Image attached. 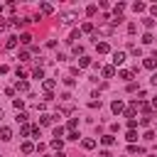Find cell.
Listing matches in <instances>:
<instances>
[{
  "instance_id": "6da1fadb",
  "label": "cell",
  "mask_w": 157,
  "mask_h": 157,
  "mask_svg": "<svg viewBox=\"0 0 157 157\" xmlns=\"http://www.w3.org/2000/svg\"><path fill=\"white\" fill-rule=\"evenodd\" d=\"M54 86H56V81H54V78H44V81H42V88H44V96H52V91H54Z\"/></svg>"
},
{
  "instance_id": "7a4b0ae2",
  "label": "cell",
  "mask_w": 157,
  "mask_h": 157,
  "mask_svg": "<svg viewBox=\"0 0 157 157\" xmlns=\"http://www.w3.org/2000/svg\"><path fill=\"white\" fill-rule=\"evenodd\" d=\"M0 140H2V142H10V140H12V128L2 125V128H0Z\"/></svg>"
},
{
  "instance_id": "3957f363",
  "label": "cell",
  "mask_w": 157,
  "mask_h": 157,
  "mask_svg": "<svg viewBox=\"0 0 157 157\" xmlns=\"http://www.w3.org/2000/svg\"><path fill=\"white\" fill-rule=\"evenodd\" d=\"M125 61V52H113V66H120Z\"/></svg>"
},
{
  "instance_id": "277c9868",
  "label": "cell",
  "mask_w": 157,
  "mask_h": 157,
  "mask_svg": "<svg viewBox=\"0 0 157 157\" xmlns=\"http://www.w3.org/2000/svg\"><path fill=\"white\" fill-rule=\"evenodd\" d=\"M110 110H113L115 115H118V113H123V110H125V105H123V101H113V103H110Z\"/></svg>"
},
{
  "instance_id": "5b68a950",
  "label": "cell",
  "mask_w": 157,
  "mask_h": 157,
  "mask_svg": "<svg viewBox=\"0 0 157 157\" xmlns=\"http://www.w3.org/2000/svg\"><path fill=\"white\" fill-rule=\"evenodd\" d=\"M61 22H64V25H74V22H76V12H66V15L61 17Z\"/></svg>"
},
{
  "instance_id": "8992f818",
  "label": "cell",
  "mask_w": 157,
  "mask_h": 157,
  "mask_svg": "<svg viewBox=\"0 0 157 157\" xmlns=\"http://www.w3.org/2000/svg\"><path fill=\"white\" fill-rule=\"evenodd\" d=\"M96 47H98V54H108L110 52V44L108 42H96Z\"/></svg>"
},
{
  "instance_id": "52a82bcc",
  "label": "cell",
  "mask_w": 157,
  "mask_h": 157,
  "mask_svg": "<svg viewBox=\"0 0 157 157\" xmlns=\"http://www.w3.org/2000/svg\"><path fill=\"white\" fill-rule=\"evenodd\" d=\"M39 10H42V15H52V12H54V7H52L49 2H42V5H39Z\"/></svg>"
},
{
  "instance_id": "ba28073f",
  "label": "cell",
  "mask_w": 157,
  "mask_h": 157,
  "mask_svg": "<svg viewBox=\"0 0 157 157\" xmlns=\"http://www.w3.org/2000/svg\"><path fill=\"white\" fill-rule=\"evenodd\" d=\"M142 66H145V69H155V66H157V59H152V56H147V59L142 61Z\"/></svg>"
},
{
  "instance_id": "9c48e42d",
  "label": "cell",
  "mask_w": 157,
  "mask_h": 157,
  "mask_svg": "<svg viewBox=\"0 0 157 157\" xmlns=\"http://www.w3.org/2000/svg\"><path fill=\"white\" fill-rule=\"evenodd\" d=\"M103 76L105 78H113L115 76V66H103Z\"/></svg>"
},
{
  "instance_id": "30bf717a",
  "label": "cell",
  "mask_w": 157,
  "mask_h": 157,
  "mask_svg": "<svg viewBox=\"0 0 157 157\" xmlns=\"http://www.w3.org/2000/svg\"><path fill=\"white\" fill-rule=\"evenodd\" d=\"M101 142H103L105 147H110V145H115V137H113V135H103V137H101Z\"/></svg>"
},
{
  "instance_id": "8fae6325",
  "label": "cell",
  "mask_w": 157,
  "mask_h": 157,
  "mask_svg": "<svg viewBox=\"0 0 157 157\" xmlns=\"http://www.w3.org/2000/svg\"><path fill=\"white\" fill-rule=\"evenodd\" d=\"M17 42H20V37H10V39L5 42V47H7V49H15V47H17Z\"/></svg>"
},
{
  "instance_id": "7c38bea8",
  "label": "cell",
  "mask_w": 157,
  "mask_h": 157,
  "mask_svg": "<svg viewBox=\"0 0 157 157\" xmlns=\"http://www.w3.org/2000/svg\"><path fill=\"white\" fill-rule=\"evenodd\" d=\"M93 147H96V140L93 137H86L83 140V150H93Z\"/></svg>"
},
{
  "instance_id": "4fadbf2b",
  "label": "cell",
  "mask_w": 157,
  "mask_h": 157,
  "mask_svg": "<svg viewBox=\"0 0 157 157\" xmlns=\"http://www.w3.org/2000/svg\"><path fill=\"white\" fill-rule=\"evenodd\" d=\"M76 39H81V29H74V32L69 34V39H66V42H76Z\"/></svg>"
},
{
  "instance_id": "5bb4252c",
  "label": "cell",
  "mask_w": 157,
  "mask_h": 157,
  "mask_svg": "<svg viewBox=\"0 0 157 157\" xmlns=\"http://www.w3.org/2000/svg\"><path fill=\"white\" fill-rule=\"evenodd\" d=\"M17 91L27 93V91H29V83H27V81H17Z\"/></svg>"
},
{
  "instance_id": "9a60e30c",
  "label": "cell",
  "mask_w": 157,
  "mask_h": 157,
  "mask_svg": "<svg viewBox=\"0 0 157 157\" xmlns=\"http://www.w3.org/2000/svg\"><path fill=\"white\" fill-rule=\"evenodd\" d=\"M96 12H98V5H88V7H86V15H88V17H93Z\"/></svg>"
},
{
  "instance_id": "2e32d148",
  "label": "cell",
  "mask_w": 157,
  "mask_h": 157,
  "mask_svg": "<svg viewBox=\"0 0 157 157\" xmlns=\"http://www.w3.org/2000/svg\"><path fill=\"white\" fill-rule=\"evenodd\" d=\"M76 125H78V120H76V118H71V120L66 123V128H69V132H74V130H76Z\"/></svg>"
},
{
  "instance_id": "e0dca14e",
  "label": "cell",
  "mask_w": 157,
  "mask_h": 157,
  "mask_svg": "<svg viewBox=\"0 0 157 157\" xmlns=\"http://www.w3.org/2000/svg\"><path fill=\"white\" fill-rule=\"evenodd\" d=\"M29 132H32V128H29V125H27V123H25V125H22V128H20V135H22V137H27V135H29Z\"/></svg>"
},
{
  "instance_id": "ac0fdd59",
  "label": "cell",
  "mask_w": 157,
  "mask_h": 157,
  "mask_svg": "<svg viewBox=\"0 0 157 157\" xmlns=\"http://www.w3.org/2000/svg\"><path fill=\"white\" fill-rule=\"evenodd\" d=\"M125 140H128V142H135V140H137V132H135V130H128Z\"/></svg>"
},
{
  "instance_id": "d6986e66",
  "label": "cell",
  "mask_w": 157,
  "mask_h": 157,
  "mask_svg": "<svg viewBox=\"0 0 157 157\" xmlns=\"http://www.w3.org/2000/svg\"><path fill=\"white\" fill-rule=\"evenodd\" d=\"M49 145H52L54 150H59V152H61V145H64V140H56V137H54V140H52Z\"/></svg>"
},
{
  "instance_id": "ffe728a7",
  "label": "cell",
  "mask_w": 157,
  "mask_h": 157,
  "mask_svg": "<svg viewBox=\"0 0 157 157\" xmlns=\"http://www.w3.org/2000/svg\"><path fill=\"white\" fill-rule=\"evenodd\" d=\"M32 150H34V145H32V142H22V152H25V155H29Z\"/></svg>"
},
{
  "instance_id": "44dd1931",
  "label": "cell",
  "mask_w": 157,
  "mask_h": 157,
  "mask_svg": "<svg viewBox=\"0 0 157 157\" xmlns=\"http://www.w3.org/2000/svg\"><path fill=\"white\" fill-rule=\"evenodd\" d=\"M142 25H145L147 29H152V27H155V20H152V17H145V20H142Z\"/></svg>"
},
{
  "instance_id": "7402d4cb",
  "label": "cell",
  "mask_w": 157,
  "mask_h": 157,
  "mask_svg": "<svg viewBox=\"0 0 157 157\" xmlns=\"http://www.w3.org/2000/svg\"><path fill=\"white\" fill-rule=\"evenodd\" d=\"M20 42H22V44H29V42H32V34H27V32L20 34Z\"/></svg>"
},
{
  "instance_id": "603a6c76",
  "label": "cell",
  "mask_w": 157,
  "mask_h": 157,
  "mask_svg": "<svg viewBox=\"0 0 157 157\" xmlns=\"http://www.w3.org/2000/svg\"><path fill=\"white\" fill-rule=\"evenodd\" d=\"M152 39H155V37H152L150 32H145V34H142V44H152Z\"/></svg>"
},
{
  "instance_id": "cb8c5ba5",
  "label": "cell",
  "mask_w": 157,
  "mask_h": 157,
  "mask_svg": "<svg viewBox=\"0 0 157 157\" xmlns=\"http://www.w3.org/2000/svg\"><path fill=\"white\" fill-rule=\"evenodd\" d=\"M88 64H91L88 56H81V59H78V69H83V66H88Z\"/></svg>"
},
{
  "instance_id": "d4e9b609",
  "label": "cell",
  "mask_w": 157,
  "mask_h": 157,
  "mask_svg": "<svg viewBox=\"0 0 157 157\" xmlns=\"http://www.w3.org/2000/svg\"><path fill=\"white\" fill-rule=\"evenodd\" d=\"M118 76H120V78H123V81H130V76H132V71H125V69H123V71H120V74H118Z\"/></svg>"
},
{
  "instance_id": "484cf974",
  "label": "cell",
  "mask_w": 157,
  "mask_h": 157,
  "mask_svg": "<svg viewBox=\"0 0 157 157\" xmlns=\"http://www.w3.org/2000/svg\"><path fill=\"white\" fill-rule=\"evenodd\" d=\"M74 83H76V78H74V76H64V86H69V88H71Z\"/></svg>"
},
{
  "instance_id": "4316f807",
  "label": "cell",
  "mask_w": 157,
  "mask_h": 157,
  "mask_svg": "<svg viewBox=\"0 0 157 157\" xmlns=\"http://www.w3.org/2000/svg\"><path fill=\"white\" fill-rule=\"evenodd\" d=\"M12 105H15V108H17V113H20V108L25 105V101H22V98H12Z\"/></svg>"
},
{
  "instance_id": "83f0119b",
  "label": "cell",
  "mask_w": 157,
  "mask_h": 157,
  "mask_svg": "<svg viewBox=\"0 0 157 157\" xmlns=\"http://www.w3.org/2000/svg\"><path fill=\"white\" fill-rule=\"evenodd\" d=\"M52 120H54V115H42V118H39V123H42V125H49Z\"/></svg>"
},
{
  "instance_id": "f1b7e54d",
  "label": "cell",
  "mask_w": 157,
  "mask_h": 157,
  "mask_svg": "<svg viewBox=\"0 0 157 157\" xmlns=\"http://www.w3.org/2000/svg\"><path fill=\"white\" fill-rule=\"evenodd\" d=\"M61 135H64V128H61V125H56V128H54V137H56V140H61Z\"/></svg>"
},
{
  "instance_id": "f546056e",
  "label": "cell",
  "mask_w": 157,
  "mask_h": 157,
  "mask_svg": "<svg viewBox=\"0 0 157 157\" xmlns=\"http://www.w3.org/2000/svg\"><path fill=\"white\" fill-rule=\"evenodd\" d=\"M130 54H132V56H140V54H142V49H140V47H135V44H132V47H130Z\"/></svg>"
},
{
  "instance_id": "4dcf8cb0",
  "label": "cell",
  "mask_w": 157,
  "mask_h": 157,
  "mask_svg": "<svg viewBox=\"0 0 157 157\" xmlns=\"http://www.w3.org/2000/svg\"><path fill=\"white\" fill-rule=\"evenodd\" d=\"M32 76H34V78H44V71H42V69H39V66H37V69H34V71H32Z\"/></svg>"
},
{
  "instance_id": "1f68e13d",
  "label": "cell",
  "mask_w": 157,
  "mask_h": 157,
  "mask_svg": "<svg viewBox=\"0 0 157 157\" xmlns=\"http://www.w3.org/2000/svg\"><path fill=\"white\" fill-rule=\"evenodd\" d=\"M132 10H135V12H142V10H145V2H135Z\"/></svg>"
},
{
  "instance_id": "d6a6232c",
  "label": "cell",
  "mask_w": 157,
  "mask_h": 157,
  "mask_svg": "<svg viewBox=\"0 0 157 157\" xmlns=\"http://www.w3.org/2000/svg\"><path fill=\"white\" fill-rule=\"evenodd\" d=\"M17 123L25 125V123H27V113H17Z\"/></svg>"
},
{
  "instance_id": "836d02e7",
  "label": "cell",
  "mask_w": 157,
  "mask_h": 157,
  "mask_svg": "<svg viewBox=\"0 0 157 157\" xmlns=\"http://www.w3.org/2000/svg\"><path fill=\"white\" fill-rule=\"evenodd\" d=\"M81 29H83V32H93V25H91V22H83V27H81Z\"/></svg>"
},
{
  "instance_id": "e575fe53",
  "label": "cell",
  "mask_w": 157,
  "mask_h": 157,
  "mask_svg": "<svg viewBox=\"0 0 157 157\" xmlns=\"http://www.w3.org/2000/svg\"><path fill=\"white\" fill-rule=\"evenodd\" d=\"M101 32H103V34H110V32H113V27H110V25H103V27H101Z\"/></svg>"
},
{
  "instance_id": "d590c367",
  "label": "cell",
  "mask_w": 157,
  "mask_h": 157,
  "mask_svg": "<svg viewBox=\"0 0 157 157\" xmlns=\"http://www.w3.org/2000/svg\"><path fill=\"white\" fill-rule=\"evenodd\" d=\"M20 61H29V52H20Z\"/></svg>"
},
{
  "instance_id": "8d00e7d4",
  "label": "cell",
  "mask_w": 157,
  "mask_h": 157,
  "mask_svg": "<svg viewBox=\"0 0 157 157\" xmlns=\"http://www.w3.org/2000/svg\"><path fill=\"white\" fill-rule=\"evenodd\" d=\"M15 74H17V78H27V74H25V71H22V69H20V66H17V69H15Z\"/></svg>"
},
{
  "instance_id": "74e56055",
  "label": "cell",
  "mask_w": 157,
  "mask_h": 157,
  "mask_svg": "<svg viewBox=\"0 0 157 157\" xmlns=\"http://www.w3.org/2000/svg\"><path fill=\"white\" fill-rule=\"evenodd\" d=\"M7 27H10V22H7V20H0V32H5Z\"/></svg>"
},
{
  "instance_id": "f35d334b",
  "label": "cell",
  "mask_w": 157,
  "mask_h": 157,
  "mask_svg": "<svg viewBox=\"0 0 157 157\" xmlns=\"http://www.w3.org/2000/svg\"><path fill=\"white\" fill-rule=\"evenodd\" d=\"M123 10H125V5H123V2H118V5H115V15H120Z\"/></svg>"
},
{
  "instance_id": "ab89813d",
  "label": "cell",
  "mask_w": 157,
  "mask_h": 157,
  "mask_svg": "<svg viewBox=\"0 0 157 157\" xmlns=\"http://www.w3.org/2000/svg\"><path fill=\"white\" fill-rule=\"evenodd\" d=\"M135 29H137V25H135V22H130V25H128V32H130V34H135Z\"/></svg>"
},
{
  "instance_id": "60d3db41",
  "label": "cell",
  "mask_w": 157,
  "mask_h": 157,
  "mask_svg": "<svg viewBox=\"0 0 157 157\" xmlns=\"http://www.w3.org/2000/svg\"><path fill=\"white\" fill-rule=\"evenodd\" d=\"M128 128H130V130H135V128H137V120H135V118H132V120H128Z\"/></svg>"
},
{
  "instance_id": "b9f144b4",
  "label": "cell",
  "mask_w": 157,
  "mask_h": 157,
  "mask_svg": "<svg viewBox=\"0 0 157 157\" xmlns=\"http://www.w3.org/2000/svg\"><path fill=\"white\" fill-rule=\"evenodd\" d=\"M150 83H152V86H157V71H155V74L150 76Z\"/></svg>"
},
{
  "instance_id": "7bdbcfd3",
  "label": "cell",
  "mask_w": 157,
  "mask_h": 157,
  "mask_svg": "<svg viewBox=\"0 0 157 157\" xmlns=\"http://www.w3.org/2000/svg\"><path fill=\"white\" fill-rule=\"evenodd\" d=\"M98 157H110V152H108V150H101V152H98Z\"/></svg>"
},
{
  "instance_id": "ee69618b",
  "label": "cell",
  "mask_w": 157,
  "mask_h": 157,
  "mask_svg": "<svg viewBox=\"0 0 157 157\" xmlns=\"http://www.w3.org/2000/svg\"><path fill=\"white\" fill-rule=\"evenodd\" d=\"M150 12H152V15L157 17V5H152V7H150Z\"/></svg>"
},
{
  "instance_id": "f6af8a7d",
  "label": "cell",
  "mask_w": 157,
  "mask_h": 157,
  "mask_svg": "<svg viewBox=\"0 0 157 157\" xmlns=\"http://www.w3.org/2000/svg\"><path fill=\"white\" fill-rule=\"evenodd\" d=\"M152 108H157V96H155V98H152Z\"/></svg>"
},
{
  "instance_id": "bcb514c9",
  "label": "cell",
  "mask_w": 157,
  "mask_h": 157,
  "mask_svg": "<svg viewBox=\"0 0 157 157\" xmlns=\"http://www.w3.org/2000/svg\"><path fill=\"white\" fill-rule=\"evenodd\" d=\"M152 59H157V49H155V54H152Z\"/></svg>"
},
{
  "instance_id": "7dc6e473",
  "label": "cell",
  "mask_w": 157,
  "mask_h": 157,
  "mask_svg": "<svg viewBox=\"0 0 157 157\" xmlns=\"http://www.w3.org/2000/svg\"><path fill=\"white\" fill-rule=\"evenodd\" d=\"M0 118H2V108H0Z\"/></svg>"
},
{
  "instance_id": "c3c4849f",
  "label": "cell",
  "mask_w": 157,
  "mask_h": 157,
  "mask_svg": "<svg viewBox=\"0 0 157 157\" xmlns=\"http://www.w3.org/2000/svg\"><path fill=\"white\" fill-rule=\"evenodd\" d=\"M0 157H2V155H0Z\"/></svg>"
}]
</instances>
